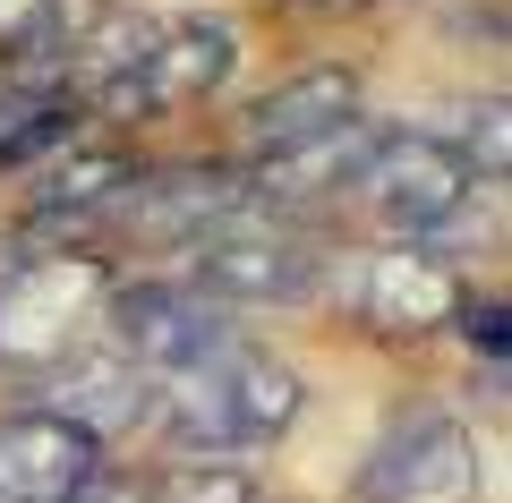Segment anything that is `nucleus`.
<instances>
[{
	"instance_id": "4468645a",
	"label": "nucleus",
	"mask_w": 512,
	"mask_h": 503,
	"mask_svg": "<svg viewBox=\"0 0 512 503\" xmlns=\"http://www.w3.org/2000/svg\"><path fill=\"white\" fill-rule=\"evenodd\" d=\"M69 43L60 0H0V69H35Z\"/></svg>"
},
{
	"instance_id": "20e7f679",
	"label": "nucleus",
	"mask_w": 512,
	"mask_h": 503,
	"mask_svg": "<svg viewBox=\"0 0 512 503\" xmlns=\"http://www.w3.org/2000/svg\"><path fill=\"white\" fill-rule=\"evenodd\" d=\"M188 282L205 290V299L222 307H299L316 290V239H299L291 222L256 214V205H239L231 222H214L205 239H188Z\"/></svg>"
},
{
	"instance_id": "9b49d317",
	"label": "nucleus",
	"mask_w": 512,
	"mask_h": 503,
	"mask_svg": "<svg viewBox=\"0 0 512 503\" xmlns=\"http://www.w3.org/2000/svg\"><path fill=\"white\" fill-rule=\"evenodd\" d=\"M52 410L60 418H77V427L94 435V444H111L120 427H146V410H154V376L137 359H120V350H77V359H60L52 367Z\"/></svg>"
},
{
	"instance_id": "ddd939ff",
	"label": "nucleus",
	"mask_w": 512,
	"mask_h": 503,
	"mask_svg": "<svg viewBox=\"0 0 512 503\" xmlns=\"http://www.w3.org/2000/svg\"><path fill=\"white\" fill-rule=\"evenodd\" d=\"M86 503H248V478L231 461H154V469H103Z\"/></svg>"
},
{
	"instance_id": "9d476101",
	"label": "nucleus",
	"mask_w": 512,
	"mask_h": 503,
	"mask_svg": "<svg viewBox=\"0 0 512 503\" xmlns=\"http://www.w3.org/2000/svg\"><path fill=\"white\" fill-rule=\"evenodd\" d=\"M231 69H239V35L222 18H163L146 52V120L214 103L231 86Z\"/></svg>"
},
{
	"instance_id": "f03ea898",
	"label": "nucleus",
	"mask_w": 512,
	"mask_h": 503,
	"mask_svg": "<svg viewBox=\"0 0 512 503\" xmlns=\"http://www.w3.org/2000/svg\"><path fill=\"white\" fill-rule=\"evenodd\" d=\"M111 256L103 248H35L0 273V367H60L103 333L111 299Z\"/></svg>"
},
{
	"instance_id": "6e6552de",
	"label": "nucleus",
	"mask_w": 512,
	"mask_h": 503,
	"mask_svg": "<svg viewBox=\"0 0 512 503\" xmlns=\"http://www.w3.org/2000/svg\"><path fill=\"white\" fill-rule=\"evenodd\" d=\"M470 282H461L444 256H427V239H393L384 256H367V282H359V316L393 342H419V333H444L461 316Z\"/></svg>"
},
{
	"instance_id": "423d86ee",
	"label": "nucleus",
	"mask_w": 512,
	"mask_h": 503,
	"mask_svg": "<svg viewBox=\"0 0 512 503\" xmlns=\"http://www.w3.org/2000/svg\"><path fill=\"white\" fill-rule=\"evenodd\" d=\"M359 503H478V435L453 410H419L350 478Z\"/></svg>"
},
{
	"instance_id": "f8f14e48",
	"label": "nucleus",
	"mask_w": 512,
	"mask_h": 503,
	"mask_svg": "<svg viewBox=\"0 0 512 503\" xmlns=\"http://www.w3.org/2000/svg\"><path fill=\"white\" fill-rule=\"evenodd\" d=\"M342 120H359V77L350 69H299V77H282L274 94L248 103V154L325 137V128H342Z\"/></svg>"
},
{
	"instance_id": "f257e3e1",
	"label": "nucleus",
	"mask_w": 512,
	"mask_h": 503,
	"mask_svg": "<svg viewBox=\"0 0 512 503\" xmlns=\"http://www.w3.org/2000/svg\"><path fill=\"white\" fill-rule=\"evenodd\" d=\"M146 418L163 427V444L180 452V461H231V452L274 444L299 418V376L274 350H256V342L231 333L222 350L154 376V410Z\"/></svg>"
},
{
	"instance_id": "0eeeda50",
	"label": "nucleus",
	"mask_w": 512,
	"mask_h": 503,
	"mask_svg": "<svg viewBox=\"0 0 512 503\" xmlns=\"http://www.w3.org/2000/svg\"><path fill=\"white\" fill-rule=\"evenodd\" d=\"M103 452L111 444H94L52 401L0 410V503H86V486L111 469Z\"/></svg>"
},
{
	"instance_id": "1a4fd4ad",
	"label": "nucleus",
	"mask_w": 512,
	"mask_h": 503,
	"mask_svg": "<svg viewBox=\"0 0 512 503\" xmlns=\"http://www.w3.org/2000/svg\"><path fill=\"white\" fill-rule=\"evenodd\" d=\"M367 145H376V120H342L325 128V137H299V145H274V154H248V171H239V188H248L256 214H282V205H316V197H342L350 171L367 162Z\"/></svg>"
},
{
	"instance_id": "39448f33",
	"label": "nucleus",
	"mask_w": 512,
	"mask_h": 503,
	"mask_svg": "<svg viewBox=\"0 0 512 503\" xmlns=\"http://www.w3.org/2000/svg\"><path fill=\"white\" fill-rule=\"evenodd\" d=\"M103 342L120 359H137L146 376H171V367L205 359V350L231 342V307L205 299L188 273H146V282H111L103 299Z\"/></svg>"
},
{
	"instance_id": "7ed1b4c3",
	"label": "nucleus",
	"mask_w": 512,
	"mask_h": 503,
	"mask_svg": "<svg viewBox=\"0 0 512 503\" xmlns=\"http://www.w3.org/2000/svg\"><path fill=\"white\" fill-rule=\"evenodd\" d=\"M478 188L487 180L470 171V154H461L453 137L376 128V145H367V162L350 171L342 197H359V214L376 222L384 239H436V231H453V222L470 214Z\"/></svg>"
}]
</instances>
